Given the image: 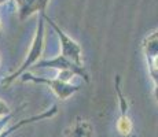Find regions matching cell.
Segmentation results:
<instances>
[{"label": "cell", "mask_w": 158, "mask_h": 137, "mask_svg": "<svg viewBox=\"0 0 158 137\" xmlns=\"http://www.w3.org/2000/svg\"><path fill=\"white\" fill-rule=\"evenodd\" d=\"M44 37H45V34H44V22H43V19H40L39 21L37 29H36V34H35V37H33L32 44H30V50H29L28 56L25 58V60L22 62V65L15 70L13 74H10L4 81H3V84L4 85L10 84L11 81H14L17 77H19L21 74H23L30 66H33L39 59H40L41 55H43V51H44Z\"/></svg>", "instance_id": "1"}, {"label": "cell", "mask_w": 158, "mask_h": 137, "mask_svg": "<svg viewBox=\"0 0 158 137\" xmlns=\"http://www.w3.org/2000/svg\"><path fill=\"white\" fill-rule=\"evenodd\" d=\"M43 18L48 22V25L52 26V29L55 30L58 38H59L60 51H62L60 55H62V56H65V58H68V59L72 60V62H74L76 65L83 66V52H81L80 45L73 40L72 37H69V36L66 34V33L63 32V30L60 29V27L58 26L50 17H47L45 14H43Z\"/></svg>", "instance_id": "2"}, {"label": "cell", "mask_w": 158, "mask_h": 137, "mask_svg": "<svg viewBox=\"0 0 158 137\" xmlns=\"http://www.w3.org/2000/svg\"><path fill=\"white\" fill-rule=\"evenodd\" d=\"M22 81H33L36 84H45L51 88L55 95L60 100H66L69 96H72L74 92L78 91V87L72 85L70 82H65L59 78H44V77H36V75L30 74V73H23Z\"/></svg>", "instance_id": "3"}, {"label": "cell", "mask_w": 158, "mask_h": 137, "mask_svg": "<svg viewBox=\"0 0 158 137\" xmlns=\"http://www.w3.org/2000/svg\"><path fill=\"white\" fill-rule=\"evenodd\" d=\"M37 67H48V69H56L58 71L59 70H73L77 75L83 77L87 82L89 81V75L88 73L84 70L83 66L80 65H76L74 62L69 60L68 58L62 56V55H58L55 59H51V60H43V62H39L37 63Z\"/></svg>", "instance_id": "4"}, {"label": "cell", "mask_w": 158, "mask_h": 137, "mask_svg": "<svg viewBox=\"0 0 158 137\" xmlns=\"http://www.w3.org/2000/svg\"><path fill=\"white\" fill-rule=\"evenodd\" d=\"M21 6V18H26L37 10L44 11L48 0H18Z\"/></svg>", "instance_id": "5"}, {"label": "cell", "mask_w": 158, "mask_h": 137, "mask_svg": "<svg viewBox=\"0 0 158 137\" xmlns=\"http://www.w3.org/2000/svg\"><path fill=\"white\" fill-rule=\"evenodd\" d=\"M117 130L120 132V135L123 136H129L132 132V122H131L129 117L127 114H121L120 119L117 122Z\"/></svg>", "instance_id": "6"}, {"label": "cell", "mask_w": 158, "mask_h": 137, "mask_svg": "<svg viewBox=\"0 0 158 137\" xmlns=\"http://www.w3.org/2000/svg\"><path fill=\"white\" fill-rule=\"evenodd\" d=\"M69 137H91V127L89 125L83 122L78 123L73 127L72 133L69 135Z\"/></svg>", "instance_id": "7"}, {"label": "cell", "mask_w": 158, "mask_h": 137, "mask_svg": "<svg viewBox=\"0 0 158 137\" xmlns=\"http://www.w3.org/2000/svg\"><path fill=\"white\" fill-rule=\"evenodd\" d=\"M74 75H76V73L73 71V70H59L56 78H59V80H62L65 82H69Z\"/></svg>", "instance_id": "8"}, {"label": "cell", "mask_w": 158, "mask_h": 137, "mask_svg": "<svg viewBox=\"0 0 158 137\" xmlns=\"http://www.w3.org/2000/svg\"><path fill=\"white\" fill-rule=\"evenodd\" d=\"M156 97H157V100H158V87H157V89H156Z\"/></svg>", "instance_id": "9"}, {"label": "cell", "mask_w": 158, "mask_h": 137, "mask_svg": "<svg viewBox=\"0 0 158 137\" xmlns=\"http://www.w3.org/2000/svg\"><path fill=\"white\" fill-rule=\"evenodd\" d=\"M154 34H156V36H157V37H158V32H156V33H154Z\"/></svg>", "instance_id": "10"}]
</instances>
